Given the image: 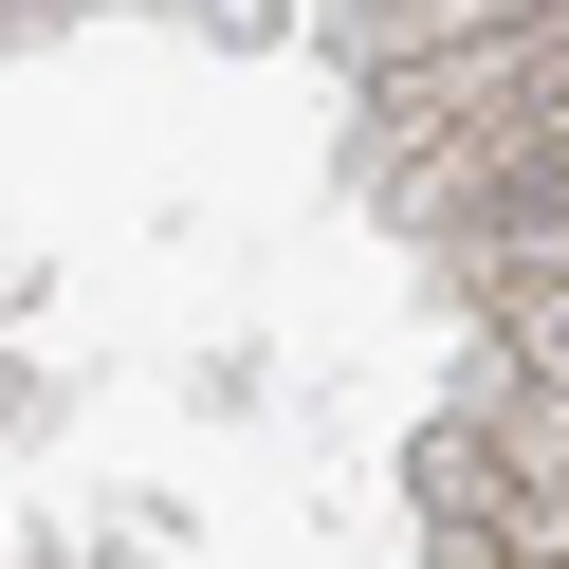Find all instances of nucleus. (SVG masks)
Here are the masks:
<instances>
[{
	"label": "nucleus",
	"mask_w": 569,
	"mask_h": 569,
	"mask_svg": "<svg viewBox=\"0 0 569 569\" xmlns=\"http://www.w3.org/2000/svg\"><path fill=\"white\" fill-rule=\"evenodd\" d=\"M532 74H569V38L551 19H515V38H422V56H368V92H386V129H459V111H496V92H532Z\"/></svg>",
	"instance_id": "nucleus-1"
}]
</instances>
